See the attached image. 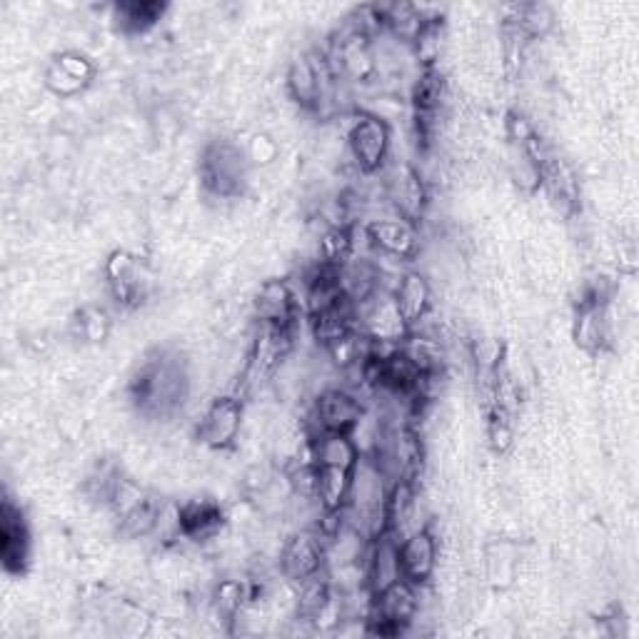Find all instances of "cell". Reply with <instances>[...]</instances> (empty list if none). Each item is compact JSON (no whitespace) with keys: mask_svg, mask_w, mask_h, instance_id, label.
<instances>
[{"mask_svg":"<svg viewBox=\"0 0 639 639\" xmlns=\"http://www.w3.org/2000/svg\"><path fill=\"white\" fill-rule=\"evenodd\" d=\"M348 143L360 170L375 173L387 157L390 131H387L385 120L375 115H357L348 131Z\"/></svg>","mask_w":639,"mask_h":639,"instance_id":"1","label":"cell"},{"mask_svg":"<svg viewBox=\"0 0 639 639\" xmlns=\"http://www.w3.org/2000/svg\"><path fill=\"white\" fill-rule=\"evenodd\" d=\"M322 560H326V540L318 530L293 535L280 550V570L298 585L322 570Z\"/></svg>","mask_w":639,"mask_h":639,"instance_id":"2","label":"cell"},{"mask_svg":"<svg viewBox=\"0 0 639 639\" xmlns=\"http://www.w3.org/2000/svg\"><path fill=\"white\" fill-rule=\"evenodd\" d=\"M240 428H243V405L238 397H220L200 418L198 438L212 450H225L238 440Z\"/></svg>","mask_w":639,"mask_h":639,"instance_id":"3","label":"cell"},{"mask_svg":"<svg viewBox=\"0 0 639 639\" xmlns=\"http://www.w3.org/2000/svg\"><path fill=\"white\" fill-rule=\"evenodd\" d=\"M418 607L420 602L412 582L397 580L395 585L375 592L373 617L379 623V632H400V627L410 623Z\"/></svg>","mask_w":639,"mask_h":639,"instance_id":"4","label":"cell"},{"mask_svg":"<svg viewBox=\"0 0 639 639\" xmlns=\"http://www.w3.org/2000/svg\"><path fill=\"white\" fill-rule=\"evenodd\" d=\"M400 568L403 577L412 585H422L432 577L438 568V540L430 530H412L400 542Z\"/></svg>","mask_w":639,"mask_h":639,"instance_id":"5","label":"cell"},{"mask_svg":"<svg viewBox=\"0 0 639 639\" xmlns=\"http://www.w3.org/2000/svg\"><path fill=\"white\" fill-rule=\"evenodd\" d=\"M360 418H363V405L357 395L340 387L320 393L315 403V420L320 425V432H350Z\"/></svg>","mask_w":639,"mask_h":639,"instance_id":"6","label":"cell"},{"mask_svg":"<svg viewBox=\"0 0 639 639\" xmlns=\"http://www.w3.org/2000/svg\"><path fill=\"white\" fill-rule=\"evenodd\" d=\"M387 200L400 212L403 220H418L425 210V185L410 165H397L385 183Z\"/></svg>","mask_w":639,"mask_h":639,"instance_id":"7","label":"cell"},{"mask_svg":"<svg viewBox=\"0 0 639 639\" xmlns=\"http://www.w3.org/2000/svg\"><path fill=\"white\" fill-rule=\"evenodd\" d=\"M365 235L370 245L393 257H412L418 250V233H415L412 222L403 218L373 220L365 228Z\"/></svg>","mask_w":639,"mask_h":639,"instance_id":"8","label":"cell"},{"mask_svg":"<svg viewBox=\"0 0 639 639\" xmlns=\"http://www.w3.org/2000/svg\"><path fill=\"white\" fill-rule=\"evenodd\" d=\"M106 277L110 290H113L115 300L120 305H133L143 293V280H141V267H137V261L125 253V250H115L113 255L108 257L106 263Z\"/></svg>","mask_w":639,"mask_h":639,"instance_id":"9","label":"cell"},{"mask_svg":"<svg viewBox=\"0 0 639 639\" xmlns=\"http://www.w3.org/2000/svg\"><path fill=\"white\" fill-rule=\"evenodd\" d=\"M365 574H367L370 585H373V595L379 590L395 585L397 580H405L403 568H400V542H395L390 532L377 537L375 550L370 552Z\"/></svg>","mask_w":639,"mask_h":639,"instance_id":"10","label":"cell"},{"mask_svg":"<svg viewBox=\"0 0 639 639\" xmlns=\"http://www.w3.org/2000/svg\"><path fill=\"white\" fill-rule=\"evenodd\" d=\"M255 312L263 320V326L287 328L295 312V295L290 285L283 280H271L261 287L255 298Z\"/></svg>","mask_w":639,"mask_h":639,"instance_id":"11","label":"cell"},{"mask_svg":"<svg viewBox=\"0 0 639 639\" xmlns=\"http://www.w3.org/2000/svg\"><path fill=\"white\" fill-rule=\"evenodd\" d=\"M393 298L397 302V310H400L403 320L407 322V328H412L415 322L425 318V312L430 308V285L418 273H405L400 277V283L393 290Z\"/></svg>","mask_w":639,"mask_h":639,"instance_id":"12","label":"cell"},{"mask_svg":"<svg viewBox=\"0 0 639 639\" xmlns=\"http://www.w3.org/2000/svg\"><path fill=\"white\" fill-rule=\"evenodd\" d=\"M353 470L315 465V503L320 509H345Z\"/></svg>","mask_w":639,"mask_h":639,"instance_id":"13","label":"cell"},{"mask_svg":"<svg viewBox=\"0 0 639 639\" xmlns=\"http://www.w3.org/2000/svg\"><path fill=\"white\" fill-rule=\"evenodd\" d=\"M180 522L183 537H188V540H212L222 527V509L210 499H196V503L180 507Z\"/></svg>","mask_w":639,"mask_h":639,"instance_id":"14","label":"cell"},{"mask_svg":"<svg viewBox=\"0 0 639 639\" xmlns=\"http://www.w3.org/2000/svg\"><path fill=\"white\" fill-rule=\"evenodd\" d=\"M574 340L585 350H599L607 340V320H605V305L582 302L577 312V322H574Z\"/></svg>","mask_w":639,"mask_h":639,"instance_id":"15","label":"cell"},{"mask_svg":"<svg viewBox=\"0 0 639 639\" xmlns=\"http://www.w3.org/2000/svg\"><path fill=\"white\" fill-rule=\"evenodd\" d=\"M118 13H120V18H123V23L128 27H133V31H145V27H151L157 18L163 15V5L131 3V5H120Z\"/></svg>","mask_w":639,"mask_h":639,"instance_id":"16","label":"cell"},{"mask_svg":"<svg viewBox=\"0 0 639 639\" xmlns=\"http://www.w3.org/2000/svg\"><path fill=\"white\" fill-rule=\"evenodd\" d=\"M108 330H110V320H108L106 310H100V308L80 310V315H78V332L88 342L106 340Z\"/></svg>","mask_w":639,"mask_h":639,"instance_id":"17","label":"cell"},{"mask_svg":"<svg viewBox=\"0 0 639 639\" xmlns=\"http://www.w3.org/2000/svg\"><path fill=\"white\" fill-rule=\"evenodd\" d=\"M245 155H247V161H250V163H255V165H267V163H273V161H275L277 145H275L273 137H267V135H255L253 141H250Z\"/></svg>","mask_w":639,"mask_h":639,"instance_id":"18","label":"cell"},{"mask_svg":"<svg viewBox=\"0 0 639 639\" xmlns=\"http://www.w3.org/2000/svg\"><path fill=\"white\" fill-rule=\"evenodd\" d=\"M489 440H493V444L497 450H505L509 448V442H513V430H509V425L505 420H493V425H489Z\"/></svg>","mask_w":639,"mask_h":639,"instance_id":"19","label":"cell"}]
</instances>
